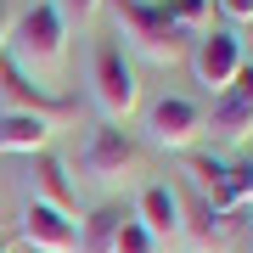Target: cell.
<instances>
[{
  "label": "cell",
  "mask_w": 253,
  "mask_h": 253,
  "mask_svg": "<svg viewBox=\"0 0 253 253\" xmlns=\"http://www.w3.org/2000/svg\"><path fill=\"white\" fill-rule=\"evenodd\" d=\"M6 56H11L23 73H34V79H56V73H62V56H68V23L56 17L51 0L28 6L23 17H11Z\"/></svg>",
  "instance_id": "cell-1"
},
{
  "label": "cell",
  "mask_w": 253,
  "mask_h": 253,
  "mask_svg": "<svg viewBox=\"0 0 253 253\" xmlns=\"http://www.w3.org/2000/svg\"><path fill=\"white\" fill-rule=\"evenodd\" d=\"M113 17H118V34L135 45L146 62L158 68H174L180 62V28H174V17L163 11V0H113Z\"/></svg>",
  "instance_id": "cell-2"
},
{
  "label": "cell",
  "mask_w": 253,
  "mask_h": 253,
  "mask_svg": "<svg viewBox=\"0 0 253 253\" xmlns=\"http://www.w3.org/2000/svg\"><path fill=\"white\" fill-rule=\"evenodd\" d=\"M90 96H96V107H101L107 124H124V118L135 113L141 84H135V73L124 62V45H113V40L96 45V56H90Z\"/></svg>",
  "instance_id": "cell-3"
},
{
  "label": "cell",
  "mask_w": 253,
  "mask_h": 253,
  "mask_svg": "<svg viewBox=\"0 0 253 253\" xmlns=\"http://www.w3.org/2000/svg\"><path fill=\"white\" fill-rule=\"evenodd\" d=\"M242 40L231 34V28H208V34L197 40V51H191V73H197V84H208V90H231L236 68H242Z\"/></svg>",
  "instance_id": "cell-4"
},
{
  "label": "cell",
  "mask_w": 253,
  "mask_h": 253,
  "mask_svg": "<svg viewBox=\"0 0 253 253\" xmlns=\"http://www.w3.org/2000/svg\"><path fill=\"white\" fill-rule=\"evenodd\" d=\"M17 236H23L34 253H79V219H73V214H56V208L40 203V197L23 208Z\"/></svg>",
  "instance_id": "cell-5"
},
{
  "label": "cell",
  "mask_w": 253,
  "mask_h": 253,
  "mask_svg": "<svg viewBox=\"0 0 253 253\" xmlns=\"http://www.w3.org/2000/svg\"><path fill=\"white\" fill-rule=\"evenodd\" d=\"M0 101H6V113H34V118H56L73 107L68 96H51L45 84H34L11 56H0Z\"/></svg>",
  "instance_id": "cell-6"
},
{
  "label": "cell",
  "mask_w": 253,
  "mask_h": 253,
  "mask_svg": "<svg viewBox=\"0 0 253 253\" xmlns=\"http://www.w3.org/2000/svg\"><path fill=\"white\" fill-rule=\"evenodd\" d=\"M146 129H152L158 146H169V152H186L191 141L203 135V113L191 107L186 96H163L152 113H146Z\"/></svg>",
  "instance_id": "cell-7"
},
{
  "label": "cell",
  "mask_w": 253,
  "mask_h": 253,
  "mask_svg": "<svg viewBox=\"0 0 253 253\" xmlns=\"http://www.w3.org/2000/svg\"><path fill=\"white\" fill-rule=\"evenodd\" d=\"M135 158H141V146L129 141L124 129H118V124H101L96 135H90V146H84L79 169H84V174H96V180H113V174H124Z\"/></svg>",
  "instance_id": "cell-8"
},
{
  "label": "cell",
  "mask_w": 253,
  "mask_h": 253,
  "mask_svg": "<svg viewBox=\"0 0 253 253\" xmlns=\"http://www.w3.org/2000/svg\"><path fill=\"white\" fill-rule=\"evenodd\" d=\"M135 225L152 236V242H174V236H180V197H174L163 180L146 186L141 203H135Z\"/></svg>",
  "instance_id": "cell-9"
},
{
  "label": "cell",
  "mask_w": 253,
  "mask_h": 253,
  "mask_svg": "<svg viewBox=\"0 0 253 253\" xmlns=\"http://www.w3.org/2000/svg\"><path fill=\"white\" fill-rule=\"evenodd\" d=\"M51 141V118H34V113H0V152H28L40 158Z\"/></svg>",
  "instance_id": "cell-10"
},
{
  "label": "cell",
  "mask_w": 253,
  "mask_h": 253,
  "mask_svg": "<svg viewBox=\"0 0 253 253\" xmlns=\"http://www.w3.org/2000/svg\"><path fill=\"white\" fill-rule=\"evenodd\" d=\"M34 174H40V203H51L56 214H73V208H79V191H73L68 169H62V158L40 152V158H34Z\"/></svg>",
  "instance_id": "cell-11"
},
{
  "label": "cell",
  "mask_w": 253,
  "mask_h": 253,
  "mask_svg": "<svg viewBox=\"0 0 253 253\" xmlns=\"http://www.w3.org/2000/svg\"><path fill=\"white\" fill-rule=\"evenodd\" d=\"M242 203H253V163H231V169L219 174V186H214V197H208V208L225 219V214H236Z\"/></svg>",
  "instance_id": "cell-12"
},
{
  "label": "cell",
  "mask_w": 253,
  "mask_h": 253,
  "mask_svg": "<svg viewBox=\"0 0 253 253\" xmlns=\"http://www.w3.org/2000/svg\"><path fill=\"white\" fill-rule=\"evenodd\" d=\"M124 219H129V214H124L118 203H101L96 214L79 225V253H113V236H118Z\"/></svg>",
  "instance_id": "cell-13"
},
{
  "label": "cell",
  "mask_w": 253,
  "mask_h": 253,
  "mask_svg": "<svg viewBox=\"0 0 253 253\" xmlns=\"http://www.w3.org/2000/svg\"><path fill=\"white\" fill-rule=\"evenodd\" d=\"M214 135L219 141H248L253 135V101H242V96H214Z\"/></svg>",
  "instance_id": "cell-14"
},
{
  "label": "cell",
  "mask_w": 253,
  "mask_h": 253,
  "mask_svg": "<svg viewBox=\"0 0 253 253\" xmlns=\"http://www.w3.org/2000/svg\"><path fill=\"white\" fill-rule=\"evenodd\" d=\"M180 231H186L191 253H214L219 242H225V225H219V214H214L208 203H191V214L180 219Z\"/></svg>",
  "instance_id": "cell-15"
},
{
  "label": "cell",
  "mask_w": 253,
  "mask_h": 253,
  "mask_svg": "<svg viewBox=\"0 0 253 253\" xmlns=\"http://www.w3.org/2000/svg\"><path fill=\"white\" fill-rule=\"evenodd\" d=\"M163 11L174 17V28L180 34H208V23H214V0H163Z\"/></svg>",
  "instance_id": "cell-16"
},
{
  "label": "cell",
  "mask_w": 253,
  "mask_h": 253,
  "mask_svg": "<svg viewBox=\"0 0 253 253\" xmlns=\"http://www.w3.org/2000/svg\"><path fill=\"white\" fill-rule=\"evenodd\" d=\"M186 169H191V180H197V191H203V203H208V197H214V186H219V174H225V163H214V158L191 152V158H186Z\"/></svg>",
  "instance_id": "cell-17"
},
{
  "label": "cell",
  "mask_w": 253,
  "mask_h": 253,
  "mask_svg": "<svg viewBox=\"0 0 253 253\" xmlns=\"http://www.w3.org/2000/svg\"><path fill=\"white\" fill-rule=\"evenodd\" d=\"M152 248H158V242L135 225V214H129L124 225H118V236H113V253H152Z\"/></svg>",
  "instance_id": "cell-18"
},
{
  "label": "cell",
  "mask_w": 253,
  "mask_h": 253,
  "mask_svg": "<svg viewBox=\"0 0 253 253\" xmlns=\"http://www.w3.org/2000/svg\"><path fill=\"white\" fill-rule=\"evenodd\" d=\"M51 6H56V17H62V23H90L101 0H51Z\"/></svg>",
  "instance_id": "cell-19"
},
{
  "label": "cell",
  "mask_w": 253,
  "mask_h": 253,
  "mask_svg": "<svg viewBox=\"0 0 253 253\" xmlns=\"http://www.w3.org/2000/svg\"><path fill=\"white\" fill-rule=\"evenodd\" d=\"M219 96H225V90H219ZM231 96L253 101V62H242V68H236V79H231Z\"/></svg>",
  "instance_id": "cell-20"
},
{
  "label": "cell",
  "mask_w": 253,
  "mask_h": 253,
  "mask_svg": "<svg viewBox=\"0 0 253 253\" xmlns=\"http://www.w3.org/2000/svg\"><path fill=\"white\" fill-rule=\"evenodd\" d=\"M225 17H236V23H253V0H214Z\"/></svg>",
  "instance_id": "cell-21"
},
{
  "label": "cell",
  "mask_w": 253,
  "mask_h": 253,
  "mask_svg": "<svg viewBox=\"0 0 253 253\" xmlns=\"http://www.w3.org/2000/svg\"><path fill=\"white\" fill-rule=\"evenodd\" d=\"M6 40H11V6L0 0V56H6Z\"/></svg>",
  "instance_id": "cell-22"
}]
</instances>
